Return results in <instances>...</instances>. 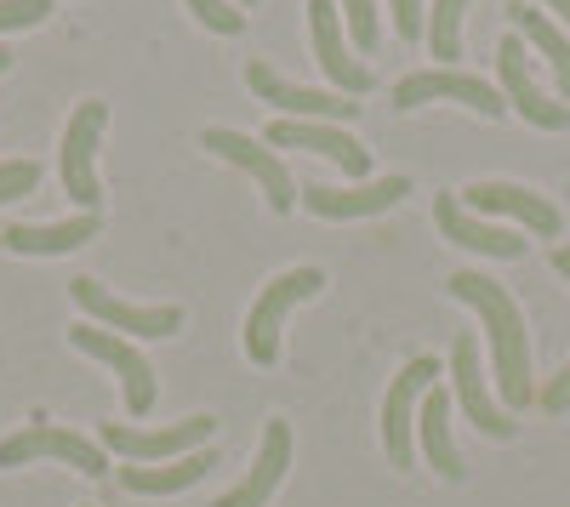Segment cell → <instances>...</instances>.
I'll list each match as a JSON object with an SVG mask.
<instances>
[{"label": "cell", "mask_w": 570, "mask_h": 507, "mask_svg": "<svg viewBox=\"0 0 570 507\" xmlns=\"http://www.w3.org/2000/svg\"><path fill=\"white\" fill-rule=\"evenodd\" d=\"M394 7V23H400V40H416L428 29V12H422V0H389Z\"/></svg>", "instance_id": "f1b7e54d"}, {"label": "cell", "mask_w": 570, "mask_h": 507, "mask_svg": "<svg viewBox=\"0 0 570 507\" xmlns=\"http://www.w3.org/2000/svg\"><path fill=\"white\" fill-rule=\"evenodd\" d=\"M337 7H343V18L354 29V46H360V52H371L376 34H383V23H376V0H337Z\"/></svg>", "instance_id": "d4e9b609"}, {"label": "cell", "mask_w": 570, "mask_h": 507, "mask_svg": "<svg viewBox=\"0 0 570 507\" xmlns=\"http://www.w3.org/2000/svg\"><path fill=\"white\" fill-rule=\"evenodd\" d=\"M285 468H292V422L274 417V422L263 428V445H257V463H252L246 485H234L228 496H217V507H263V501L279 490Z\"/></svg>", "instance_id": "d6986e66"}, {"label": "cell", "mask_w": 570, "mask_h": 507, "mask_svg": "<svg viewBox=\"0 0 570 507\" xmlns=\"http://www.w3.org/2000/svg\"><path fill=\"white\" fill-rule=\"evenodd\" d=\"M240 7H257V0H240Z\"/></svg>", "instance_id": "836d02e7"}, {"label": "cell", "mask_w": 570, "mask_h": 507, "mask_svg": "<svg viewBox=\"0 0 570 507\" xmlns=\"http://www.w3.org/2000/svg\"><path fill=\"white\" fill-rule=\"evenodd\" d=\"M69 297L80 302V314H91L104 331H126V337H171L183 326V308L177 302H160V308H137L126 297H115L104 280H91V274H80V280H69Z\"/></svg>", "instance_id": "5b68a950"}, {"label": "cell", "mask_w": 570, "mask_h": 507, "mask_svg": "<svg viewBox=\"0 0 570 507\" xmlns=\"http://www.w3.org/2000/svg\"><path fill=\"white\" fill-rule=\"evenodd\" d=\"M497 74H502V98L525 115L531 126H542V131H564V126H570V109L553 103V98H542V86L531 80L525 40H519V34H502V46H497Z\"/></svg>", "instance_id": "4fadbf2b"}, {"label": "cell", "mask_w": 570, "mask_h": 507, "mask_svg": "<svg viewBox=\"0 0 570 507\" xmlns=\"http://www.w3.org/2000/svg\"><path fill=\"white\" fill-rule=\"evenodd\" d=\"M268 143H274V149H308V155H325L331 166H343L348 177H365V171H371V149H360L343 126H320V120H274V126H268Z\"/></svg>", "instance_id": "e0dca14e"}, {"label": "cell", "mask_w": 570, "mask_h": 507, "mask_svg": "<svg viewBox=\"0 0 570 507\" xmlns=\"http://www.w3.org/2000/svg\"><path fill=\"white\" fill-rule=\"evenodd\" d=\"M12 69V52H7V46H0V74H7Z\"/></svg>", "instance_id": "d6a6232c"}, {"label": "cell", "mask_w": 570, "mask_h": 507, "mask_svg": "<svg viewBox=\"0 0 570 507\" xmlns=\"http://www.w3.org/2000/svg\"><path fill=\"white\" fill-rule=\"evenodd\" d=\"M445 291L468 308H480L485 331H491V365H497V394L508 410H525L537 405V382H531V337H525V314H519V302L508 297V286H497L491 274H451Z\"/></svg>", "instance_id": "6da1fadb"}, {"label": "cell", "mask_w": 570, "mask_h": 507, "mask_svg": "<svg viewBox=\"0 0 570 507\" xmlns=\"http://www.w3.org/2000/svg\"><path fill=\"white\" fill-rule=\"evenodd\" d=\"M308 34H314V52H320V69L331 74V86L343 98H365L371 91V69L348 58L343 46V7L337 0H308Z\"/></svg>", "instance_id": "9a60e30c"}, {"label": "cell", "mask_w": 570, "mask_h": 507, "mask_svg": "<svg viewBox=\"0 0 570 507\" xmlns=\"http://www.w3.org/2000/svg\"><path fill=\"white\" fill-rule=\"evenodd\" d=\"M440 377V359H411L400 365V377L383 394V450L394 468H411V450H416V394H428Z\"/></svg>", "instance_id": "ba28073f"}, {"label": "cell", "mask_w": 570, "mask_h": 507, "mask_svg": "<svg viewBox=\"0 0 570 507\" xmlns=\"http://www.w3.org/2000/svg\"><path fill=\"white\" fill-rule=\"evenodd\" d=\"M537 7H548V12L564 23V34H570V0H537Z\"/></svg>", "instance_id": "4dcf8cb0"}, {"label": "cell", "mask_w": 570, "mask_h": 507, "mask_svg": "<svg viewBox=\"0 0 570 507\" xmlns=\"http://www.w3.org/2000/svg\"><path fill=\"white\" fill-rule=\"evenodd\" d=\"M86 240H98V211H80V217H69V222H46V228L18 222V228H7V235H0V246L18 251V257H58V251H75V246H86Z\"/></svg>", "instance_id": "ffe728a7"}, {"label": "cell", "mask_w": 570, "mask_h": 507, "mask_svg": "<svg viewBox=\"0 0 570 507\" xmlns=\"http://www.w3.org/2000/svg\"><path fill=\"white\" fill-rule=\"evenodd\" d=\"M462 12L468 0H434V12H428V46H434V58L451 69V58H462Z\"/></svg>", "instance_id": "cb8c5ba5"}, {"label": "cell", "mask_w": 570, "mask_h": 507, "mask_svg": "<svg viewBox=\"0 0 570 507\" xmlns=\"http://www.w3.org/2000/svg\"><path fill=\"white\" fill-rule=\"evenodd\" d=\"M537 405L548 410V417H559V410H570V365H564L559 377H548V388L537 394Z\"/></svg>", "instance_id": "f546056e"}, {"label": "cell", "mask_w": 570, "mask_h": 507, "mask_svg": "<svg viewBox=\"0 0 570 507\" xmlns=\"http://www.w3.org/2000/svg\"><path fill=\"white\" fill-rule=\"evenodd\" d=\"M217 434L212 417H183L171 428H131V422H104L98 428V445L126 456V463H171L183 450H206Z\"/></svg>", "instance_id": "8992f818"}, {"label": "cell", "mask_w": 570, "mask_h": 507, "mask_svg": "<svg viewBox=\"0 0 570 507\" xmlns=\"http://www.w3.org/2000/svg\"><path fill=\"white\" fill-rule=\"evenodd\" d=\"M553 268H559L564 280H570V246H559V251H553Z\"/></svg>", "instance_id": "1f68e13d"}, {"label": "cell", "mask_w": 570, "mask_h": 507, "mask_svg": "<svg viewBox=\"0 0 570 507\" xmlns=\"http://www.w3.org/2000/svg\"><path fill=\"white\" fill-rule=\"evenodd\" d=\"M109 126V103L104 98H86L69 126H63V149H58V171H63V195L80 211H98L104 189H98V171H91V155H98V137Z\"/></svg>", "instance_id": "277c9868"}, {"label": "cell", "mask_w": 570, "mask_h": 507, "mask_svg": "<svg viewBox=\"0 0 570 507\" xmlns=\"http://www.w3.org/2000/svg\"><path fill=\"white\" fill-rule=\"evenodd\" d=\"M508 23H513V34H519V40H531L537 52L553 63V86H559V98H570V34H564L548 12H537L531 0H513V7H508Z\"/></svg>", "instance_id": "44dd1931"}, {"label": "cell", "mask_w": 570, "mask_h": 507, "mask_svg": "<svg viewBox=\"0 0 570 507\" xmlns=\"http://www.w3.org/2000/svg\"><path fill=\"white\" fill-rule=\"evenodd\" d=\"M411 195L405 177H376V182H360V189H320V182H308V189H297V200L314 211V217H331V222H348V217H376L389 211Z\"/></svg>", "instance_id": "2e32d148"}, {"label": "cell", "mask_w": 570, "mask_h": 507, "mask_svg": "<svg viewBox=\"0 0 570 507\" xmlns=\"http://www.w3.org/2000/svg\"><path fill=\"white\" fill-rule=\"evenodd\" d=\"M40 189V166L35 160H0V200H18Z\"/></svg>", "instance_id": "484cf974"}, {"label": "cell", "mask_w": 570, "mask_h": 507, "mask_svg": "<svg viewBox=\"0 0 570 507\" xmlns=\"http://www.w3.org/2000/svg\"><path fill=\"white\" fill-rule=\"evenodd\" d=\"M320 291H325V274L320 268H285L279 280H268L263 297L246 314V359L252 365H274L279 359V319L292 314L297 302L320 297Z\"/></svg>", "instance_id": "3957f363"}, {"label": "cell", "mask_w": 570, "mask_h": 507, "mask_svg": "<svg viewBox=\"0 0 570 507\" xmlns=\"http://www.w3.org/2000/svg\"><path fill=\"white\" fill-rule=\"evenodd\" d=\"M451 388H456V405L468 410V422L491 434V439H513V417L502 405H491L485 394V371H480V342H473L468 331L451 342Z\"/></svg>", "instance_id": "5bb4252c"}, {"label": "cell", "mask_w": 570, "mask_h": 507, "mask_svg": "<svg viewBox=\"0 0 570 507\" xmlns=\"http://www.w3.org/2000/svg\"><path fill=\"white\" fill-rule=\"evenodd\" d=\"M52 18V0H0V29H35Z\"/></svg>", "instance_id": "83f0119b"}, {"label": "cell", "mask_w": 570, "mask_h": 507, "mask_svg": "<svg viewBox=\"0 0 570 507\" xmlns=\"http://www.w3.org/2000/svg\"><path fill=\"white\" fill-rule=\"evenodd\" d=\"M434 222H440L445 240L480 251V257H502V262L525 257V240L508 235V228H497V222H485V217H473V211L462 206V195H434Z\"/></svg>", "instance_id": "ac0fdd59"}, {"label": "cell", "mask_w": 570, "mask_h": 507, "mask_svg": "<svg viewBox=\"0 0 570 507\" xmlns=\"http://www.w3.org/2000/svg\"><path fill=\"white\" fill-rule=\"evenodd\" d=\"M246 86L257 91L263 103H274V109H285L292 120H320V126H337V120H354L360 115V103L354 98H343V91H314V86H292L285 74H274L263 58H252L246 63Z\"/></svg>", "instance_id": "8fae6325"}, {"label": "cell", "mask_w": 570, "mask_h": 507, "mask_svg": "<svg viewBox=\"0 0 570 507\" xmlns=\"http://www.w3.org/2000/svg\"><path fill=\"white\" fill-rule=\"evenodd\" d=\"M212 445L206 450H188V456H177V463H137V468H120V479H126V490H137V496H177V490H188V485H200L206 474H212Z\"/></svg>", "instance_id": "7402d4cb"}, {"label": "cell", "mask_w": 570, "mask_h": 507, "mask_svg": "<svg viewBox=\"0 0 570 507\" xmlns=\"http://www.w3.org/2000/svg\"><path fill=\"white\" fill-rule=\"evenodd\" d=\"M440 98L468 103L473 115H491V120L508 109V98H502L491 80L462 74V69H422V74H405V80L394 86V109H422V103H440Z\"/></svg>", "instance_id": "30bf717a"}, {"label": "cell", "mask_w": 570, "mask_h": 507, "mask_svg": "<svg viewBox=\"0 0 570 507\" xmlns=\"http://www.w3.org/2000/svg\"><path fill=\"white\" fill-rule=\"evenodd\" d=\"M40 456H46V463H69L86 479L109 474V450L98 439L75 434V428H58V422H29L12 439H0V468H29V463H40Z\"/></svg>", "instance_id": "7a4b0ae2"}, {"label": "cell", "mask_w": 570, "mask_h": 507, "mask_svg": "<svg viewBox=\"0 0 570 507\" xmlns=\"http://www.w3.org/2000/svg\"><path fill=\"white\" fill-rule=\"evenodd\" d=\"M462 206L485 211V217H513V222H525L531 235H542V240H559V228H564L559 206L548 195H537V189H519V182H468Z\"/></svg>", "instance_id": "7c38bea8"}, {"label": "cell", "mask_w": 570, "mask_h": 507, "mask_svg": "<svg viewBox=\"0 0 570 507\" xmlns=\"http://www.w3.org/2000/svg\"><path fill=\"white\" fill-rule=\"evenodd\" d=\"M69 348L104 359L109 371L120 377V394H126L131 417H149V410H155V365L142 359L126 337H115V331H104V326H75V331H69Z\"/></svg>", "instance_id": "52a82bcc"}, {"label": "cell", "mask_w": 570, "mask_h": 507, "mask_svg": "<svg viewBox=\"0 0 570 507\" xmlns=\"http://www.w3.org/2000/svg\"><path fill=\"white\" fill-rule=\"evenodd\" d=\"M200 143L217 155V160H228V166H240L246 177H257V189L268 195V211H292L297 206V182H292V171H285L263 143H252V137L246 131H228V126H206L200 131Z\"/></svg>", "instance_id": "9c48e42d"}, {"label": "cell", "mask_w": 570, "mask_h": 507, "mask_svg": "<svg viewBox=\"0 0 570 507\" xmlns=\"http://www.w3.org/2000/svg\"><path fill=\"white\" fill-rule=\"evenodd\" d=\"M416 434H422V450H428V463H434L440 479H462V456L451 445V394L445 388H428L422 394V410H416Z\"/></svg>", "instance_id": "603a6c76"}, {"label": "cell", "mask_w": 570, "mask_h": 507, "mask_svg": "<svg viewBox=\"0 0 570 507\" xmlns=\"http://www.w3.org/2000/svg\"><path fill=\"white\" fill-rule=\"evenodd\" d=\"M188 7H195V18H200L212 34H240V29H246V12H234L228 0H188Z\"/></svg>", "instance_id": "4316f807"}]
</instances>
